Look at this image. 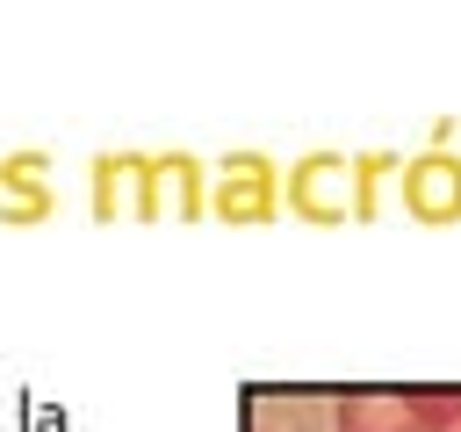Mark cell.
Listing matches in <instances>:
<instances>
[{
  "label": "cell",
  "instance_id": "7a4b0ae2",
  "mask_svg": "<svg viewBox=\"0 0 461 432\" xmlns=\"http://www.w3.org/2000/svg\"><path fill=\"white\" fill-rule=\"evenodd\" d=\"M137 187H144V216H202L209 209V194H202V166L187 158V151H158V158H144L137 166Z\"/></svg>",
  "mask_w": 461,
  "mask_h": 432
},
{
  "label": "cell",
  "instance_id": "6da1fadb",
  "mask_svg": "<svg viewBox=\"0 0 461 432\" xmlns=\"http://www.w3.org/2000/svg\"><path fill=\"white\" fill-rule=\"evenodd\" d=\"M288 209L310 223H339L353 216V158L346 151H310L288 166Z\"/></svg>",
  "mask_w": 461,
  "mask_h": 432
},
{
  "label": "cell",
  "instance_id": "277c9868",
  "mask_svg": "<svg viewBox=\"0 0 461 432\" xmlns=\"http://www.w3.org/2000/svg\"><path fill=\"white\" fill-rule=\"evenodd\" d=\"M403 202H411V216H425V223H447V216H461V158L454 151H418V158H403Z\"/></svg>",
  "mask_w": 461,
  "mask_h": 432
},
{
  "label": "cell",
  "instance_id": "5b68a950",
  "mask_svg": "<svg viewBox=\"0 0 461 432\" xmlns=\"http://www.w3.org/2000/svg\"><path fill=\"white\" fill-rule=\"evenodd\" d=\"M216 216L223 223H267L274 216V158L230 151L223 158V187H216Z\"/></svg>",
  "mask_w": 461,
  "mask_h": 432
},
{
  "label": "cell",
  "instance_id": "3957f363",
  "mask_svg": "<svg viewBox=\"0 0 461 432\" xmlns=\"http://www.w3.org/2000/svg\"><path fill=\"white\" fill-rule=\"evenodd\" d=\"M43 173H50V151H36V144L0 158V194H7V202H0V223H7V230H29V223H43V216L58 209V194H50Z\"/></svg>",
  "mask_w": 461,
  "mask_h": 432
},
{
  "label": "cell",
  "instance_id": "8992f818",
  "mask_svg": "<svg viewBox=\"0 0 461 432\" xmlns=\"http://www.w3.org/2000/svg\"><path fill=\"white\" fill-rule=\"evenodd\" d=\"M396 166H403L396 151H360V158H353V216H375L382 173H396Z\"/></svg>",
  "mask_w": 461,
  "mask_h": 432
}]
</instances>
